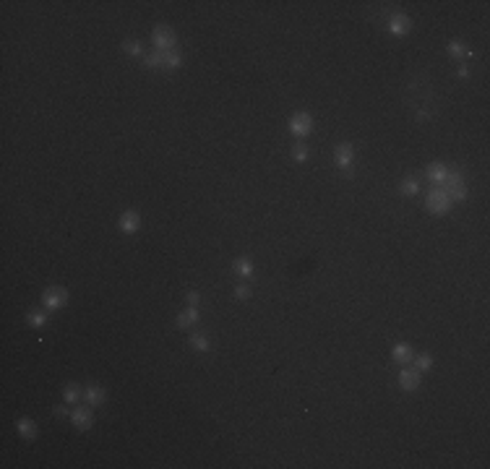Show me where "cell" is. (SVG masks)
Masks as SVG:
<instances>
[{
	"mask_svg": "<svg viewBox=\"0 0 490 469\" xmlns=\"http://www.w3.org/2000/svg\"><path fill=\"white\" fill-rule=\"evenodd\" d=\"M449 172H451V169H449L446 164H441V162L428 164V177L436 182V185H443V182H446V177H449Z\"/></svg>",
	"mask_w": 490,
	"mask_h": 469,
	"instance_id": "cell-11",
	"label": "cell"
},
{
	"mask_svg": "<svg viewBox=\"0 0 490 469\" xmlns=\"http://www.w3.org/2000/svg\"><path fill=\"white\" fill-rule=\"evenodd\" d=\"M190 347L198 349V352H206L209 349V336L206 334H193L190 336Z\"/></svg>",
	"mask_w": 490,
	"mask_h": 469,
	"instance_id": "cell-18",
	"label": "cell"
},
{
	"mask_svg": "<svg viewBox=\"0 0 490 469\" xmlns=\"http://www.w3.org/2000/svg\"><path fill=\"white\" fill-rule=\"evenodd\" d=\"M308 154H311V149H308L305 144H295V149H292V156L298 159V162H305V159H308Z\"/></svg>",
	"mask_w": 490,
	"mask_h": 469,
	"instance_id": "cell-23",
	"label": "cell"
},
{
	"mask_svg": "<svg viewBox=\"0 0 490 469\" xmlns=\"http://www.w3.org/2000/svg\"><path fill=\"white\" fill-rule=\"evenodd\" d=\"M290 131L295 133V136H308L313 131V120H311V115L308 112H298V115H292V120H290Z\"/></svg>",
	"mask_w": 490,
	"mask_h": 469,
	"instance_id": "cell-5",
	"label": "cell"
},
{
	"mask_svg": "<svg viewBox=\"0 0 490 469\" xmlns=\"http://www.w3.org/2000/svg\"><path fill=\"white\" fill-rule=\"evenodd\" d=\"M65 303H68V290L65 287H50L42 295V305L50 308V311H58V308H63Z\"/></svg>",
	"mask_w": 490,
	"mask_h": 469,
	"instance_id": "cell-4",
	"label": "cell"
},
{
	"mask_svg": "<svg viewBox=\"0 0 490 469\" xmlns=\"http://www.w3.org/2000/svg\"><path fill=\"white\" fill-rule=\"evenodd\" d=\"M16 425H18V433L24 438H37V425H34L31 420H18Z\"/></svg>",
	"mask_w": 490,
	"mask_h": 469,
	"instance_id": "cell-16",
	"label": "cell"
},
{
	"mask_svg": "<svg viewBox=\"0 0 490 469\" xmlns=\"http://www.w3.org/2000/svg\"><path fill=\"white\" fill-rule=\"evenodd\" d=\"M417 190H420V182H417L415 177H407V180L402 182V193H404V196H415Z\"/></svg>",
	"mask_w": 490,
	"mask_h": 469,
	"instance_id": "cell-21",
	"label": "cell"
},
{
	"mask_svg": "<svg viewBox=\"0 0 490 469\" xmlns=\"http://www.w3.org/2000/svg\"><path fill=\"white\" fill-rule=\"evenodd\" d=\"M180 63H183V55H180L177 50H167V52H162V65H167V68H177Z\"/></svg>",
	"mask_w": 490,
	"mask_h": 469,
	"instance_id": "cell-15",
	"label": "cell"
},
{
	"mask_svg": "<svg viewBox=\"0 0 490 469\" xmlns=\"http://www.w3.org/2000/svg\"><path fill=\"white\" fill-rule=\"evenodd\" d=\"M71 420H73V425H76L78 430H89V428H92V422H94L92 409H89V407H76V409L71 412Z\"/></svg>",
	"mask_w": 490,
	"mask_h": 469,
	"instance_id": "cell-6",
	"label": "cell"
},
{
	"mask_svg": "<svg viewBox=\"0 0 490 469\" xmlns=\"http://www.w3.org/2000/svg\"><path fill=\"white\" fill-rule=\"evenodd\" d=\"M235 295H237V300H248V297H250V287H248V284H240V287L235 290Z\"/></svg>",
	"mask_w": 490,
	"mask_h": 469,
	"instance_id": "cell-27",
	"label": "cell"
},
{
	"mask_svg": "<svg viewBox=\"0 0 490 469\" xmlns=\"http://www.w3.org/2000/svg\"><path fill=\"white\" fill-rule=\"evenodd\" d=\"M443 190L449 193V198L451 201H464L467 198V185H464V177L459 175V172H449V177H446V182H443Z\"/></svg>",
	"mask_w": 490,
	"mask_h": 469,
	"instance_id": "cell-3",
	"label": "cell"
},
{
	"mask_svg": "<svg viewBox=\"0 0 490 469\" xmlns=\"http://www.w3.org/2000/svg\"><path fill=\"white\" fill-rule=\"evenodd\" d=\"M144 63H146V68H159V65H162V52H149V55H146V58H144Z\"/></svg>",
	"mask_w": 490,
	"mask_h": 469,
	"instance_id": "cell-24",
	"label": "cell"
},
{
	"mask_svg": "<svg viewBox=\"0 0 490 469\" xmlns=\"http://www.w3.org/2000/svg\"><path fill=\"white\" fill-rule=\"evenodd\" d=\"M123 50L128 52V55H133V58H139V55H144L141 42H125V44H123Z\"/></svg>",
	"mask_w": 490,
	"mask_h": 469,
	"instance_id": "cell-25",
	"label": "cell"
},
{
	"mask_svg": "<svg viewBox=\"0 0 490 469\" xmlns=\"http://www.w3.org/2000/svg\"><path fill=\"white\" fill-rule=\"evenodd\" d=\"M78 396H81V391H78V386H65V391H63V399H65V404H78Z\"/></svg>",
	"mask_w": 490,
	"mask_h": 469,
	"instance_id": "cell-19",
	"label": "cell"
},
{
	"mask_svg": "<svg viewBox=\"0 0 490 469\" xmlns=\"http://www.w3.org/2000/svg\"><path fill=\"white\" fill-rule=\"evenodd\" d=\"M334 159H336V164L341 169H349L352 167V159H355V152H352L349 144H339L336 152H334Z\"/></svg>",
	"mask_w": 490,
	"mask_h": 469,
	"instance_id": "cell-9",
	"label": "cell"
},
{
	"mask_svg": "<svg viewBox=\"0 0 490 469\" xmlns=\"http://www.w3.org/2000/svg\"><path fill=\"white\" fill-rule=\"evenodd\" d=\"M235 271H237V277H250V274H253V264H250V261L248 258H237L235 261Z\"/></svg>",
	"mask_w": 490,
	"mask_h": 469,
	"instance_id": "cell-17",
	"label": "cell"
},
{
	"mask_svg": "<svg viewBox=\"0 0 490 469\" xmlns=\"http://www.w3.org/2000/svg\"><path fill=\"white\" fill-rule=\"evenodd\" d=\"M399 386H402L404 391H415V388L420 386V370L404 368L402 373H399Z\"/></svg>",
	"mask_w": 490,
	"mask_h": 469,
	"instance_id": "cell-7",
	"label": "cell"
},
{
	"mask_svg": "<svg viewBox=\"0 0 490 469\" xmlns=\"http://www.w3.org/2000/svg\"><path fill=\"white\" fill-rule=\"evenodd\" d=\"M412 360H415V370H420V373L428 370L430 365H433V357H430V354H415Z\"/></svg>",
	"mask_w": 490,
	"mask_h": 469,
	"instance_id": "cell-20",
	"label": "cell"
},
{
	"mask_svg": "<svg viewBox=\"0 0 490 469\" xmlns=\"http://www.w3.org/2000/svg\"><path fill=\"white\" fill-rule=\"evenodd\" d=\"M152 42H154V47L159 52H167V50H175L177 37H175V31L169 29V26H157L152 31Z\"/></svg>",
	"mask_w": 490,
	"mask_h": 469,
	"instance_id": "cell-2",
	"label": "cell"
},
{
	"mask_svg": "<svg viewBox=\"0 0 490 469\" xmlns=\"http://www.w3.org/2000/svg\"><path fill=\"white\" fill-rule=\"evenodd\" d=\"M409 26H412V21H409L404 13H396L389 18V31L394 34V37H404V34L409 31Z\"/></svg>",
	"mask_w": 490,
	"mask_h": 469,
	"instance_id": "cell-8",
	"label": "cell"
},
{
	"mask_svg": "<svg viewBox=\"0 0 490 469\" xmlns=\"http://www.w3.org/2000/svg\"><path fill=\"white\" fill-rule=\"evenodd\" d=\"M412 357H415L412 347H407V344H396V347H394V360H396V362H409Z\"/></svg>",
	"mask_w": 490,
	"mask_h": 469,
	"instance_id": "cell-14",
	"label": "cell"
},
{
	"mask_svg": "<svg viewBox=\"0 0 490 469\" xmlns=\"http://www.w3.org/2000/svg\"><path fill=\"white\" fill-rule=\"evenodd\" d=\"M141 227V216L136 214V211H125V214H120V230L125 232V235H133L136 230Z\"/></svg>",
	"mask_w": 490,
	"mask_h": 469,
	"instance_id": "cell-10",
	"label": "cell"
},
{
	"mask_svg": "<svg viewBox=\"0 0 490 469\" xmlns=\"http://www.w3.org/2000/svg\"><path fill=\"white\" fill-rule=\"evenodd\" d=\"M84 396H86V402L92 404V407H97V404L105 402V388H99V386H89L86 391H84Z\"/></svg>",
	"mask_w": 490,
	"mask_h": 469,
	"instance_id": "cell-12",
	"label": "cell"
},
{
	"mask_svg": "<svg viewBox=\"0 0 490 469\" xmlns=\"http://www.w3.org/2000/svg\"><path fill=\"white\" fill-rule=\"evenodd\" d=\"M44 323H47V315H44V313H39V311H31V313H29V326L42 328Z\"/></svg>",
	"mask_w": 490,
	"mask_h": 469,
	"instance_id": "cell-22",
	"label": "cell"
},
{
	"mask_svg": "<svg viewBox=\"0 0 490 469\" xmlns=\"http://www.w3.org/2000/svg\"><path fill=\"white\" fill-rule=\"evenodd\" d=\"M196 321H198V311H196L193 305L188 308L185 313H180V315H177V326H180V328H188L190 323H196Z\"/></svg>",
	"mask_w": 490,
	"mask_h": 469,
	"instance_id": "cell-13",
	"label": "cell"
},
{
	"mask_svg": "<svg viewBox=\"0 0 490 469\" xmlns=\"http://www.w3.org/2000/svg\"><path fill=\"white\" fill-rule=\"evenodd\" d=\"M425 206H428V211H433V214H446L449 211V206H451V198H449V193L443 190L441 185H436V188H430V193H428V198H425Z\"/></svg>",
	"mask_w": 490,
	"mask_h": 469,
	"instance_id": "cell-1",
	"label": "cell"
},
{
	"mask_svg": "<svg viewBox=\"0 0 490 469\" xmlns=\"http://www.w3.org/2000/svg\"><path fill=\"white\" fill-rule=\"evenodd\" d=\"M185 300H188V305L198 308V303H201V295H198V292H188V295H185Z\"/></svg>",
	"mask_w": 490,
	"mask_h": 469,
	"instance_id": "cell-28",
	"label": "cell"
},
{
	"mask_svg": "<svg viewBox=\"0 0 490 469\" xmlns=\"http://www.w3.org/2000/svg\"><path fill=\"white\" fill-rule=\"evenodd\" d=\"M467 50H464V44L462 42H449V55L451 58H459V55H464Z\"/></svg>",
	"mask_w": 490,
	"mask_h": 469,
	"instance_id": "cell-26",
	"label": "cell"
},
{
	"mask_svg": "<svg viewBox=\"0 0 490 469\" xmlns=\"http://www.w3.org/2000/svg\"><path fill=\"white\" fill-rule=\"evenodd\" d=\"M55 415H58V417H65V415H68V407H55Z\"/></svg>",
	"mask_w": 490,
	"mask_h": 469,
	"instance_id": "cell-29",
	"label": "cell"
}]
</instances>
